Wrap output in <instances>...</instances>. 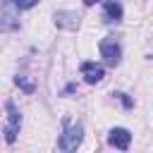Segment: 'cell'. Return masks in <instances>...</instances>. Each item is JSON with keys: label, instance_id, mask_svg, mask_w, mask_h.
Returning <instances> with one entry per match:
<instances>
[{"label": "cell", "instance_id": "obj_1", "mask_svg": "<svg viewBox=\"0 0 153 153\" xmlns=\"http://www.w3.org/2000/svg\"><path fill=\"white\" fill-rule=\"evenodd\" d=\"M5 110H7V122L2 127V134H5V141L7 143H14L17 141V134H19V127H22V112H19V108L12 100L5 103Z\"/></svg>", "mask_w": 153, "mask_h": 153}, {"label": "cell", "instance_id": "obj_2", "mask_svg": "<svg viewBox=\"0 0 153 153\" xmlns=\"http://www.w3.org/2000/svg\"><path fill=\"white\" fill-rule=\"evenodd\" d=\"M81 139H84V127L81 124H72V127H65L57 146H60V151H76L81 146Z\"/></svg>", "mask_w": 153, "mask_h": 153}, {"label": "cell", "instance_id": "obj_3", "mask_svg": "<svg viewBox=\"0 0 153 153\" xmlns=\"http://www.w3.org/2000/svg\"><path fill=\"white\" fill-rule=\"evenodd\" d=\"M19 7L14 5V0H2V14H0V29L2 31H14L19 29Z\"/></svg>", "mask_w": 153, "mask_h": 153}, {"label": "cell", "instance_id": "obj_4", "mask_svg": "<svg viewBox=\"0 0 153 153\" xmlns=\"http://www.w3.org/2000/svg\"><path fill=\"white\" fill-rule=\"evenodd\" d=\"M98 48H100V55L105 57V62H110V65H117V62H120V57H122V45H120L115 38H103Z\"/></svg>", "mask_w": 153, "mask_h": 153}, {"label": "cell", "instance_id": "obj_5", "mask_svg": "<svg viewBox=\"0 0 153 153\" xmlns=\"http://www.w3.org/2000/svg\"><path fill=\"white\" fill-rule=\"evenodd\" d=\"M108 143L115 146V148H120V151H127L129 143H131V134H129V129H124V127H115V129H110V131H108Z\"/></svg>", "mask_w": 153, "mask_h": 153}, {"label": "cell", "instance_id": "obj_6", "mask_svg": "<svg viewBox=\"0 0 153 153\" xmlns=\"http://www.w3.org/2000/svg\"><path fill=\"white\" fill-rule=\"evenodd\" d=\"M55 26L65 29V31H76L79 29V14L69 12V10H60V12H55Z\"/></svg>", "mask_w": 153, "mask_h": 153}, {"label": "cell", "instance_id": "obj_7", "mask_svg": "<svg viewBox=\"0 0 153 153\" xmlns=\"http://www.w3.org/2000/svg\"><path fill=\"white\" fill-rule=\"evenodd\" d=\"M79 69H81V76H84L86 84H98V81H103V76H105L103 65H96V62H81Z\"/></svg>", "mask_w": 153, "mask_h": 153}, {"label": "cell", "instance_id": "obj_8", "mask_svg": "<svg viewBox=\"0 0 153 153\" xmlns=\"http://www.w3.org/2000/svg\"><path fill=\"white\" fill-rule=\"evenodd\" d=\"M103 10H105V14H103L105 22H120L124 14V10L117 0H103Z\"/></svg>", "mask_w": 153, "mask_h": 153}, {"label": "cell", "instance_id": "obj_9", "mask_svg": "<svg viewBox=\"0 0 153 153\" xmlns=\"http://www.w3.org/2000/svg\"><path fill=\"white\" fill-rule=\"evenodd\" d=\"M14 81H17V86H22V88H24L26 93H31V91H33V84H31V81H26L24 76H17Z\"/></svg>", "mask_w": 153, "mask_h": 153}, {"label": "cell", "instance_id": "obj_10", "mask_svg": "<svg viewBox=\"0 0 153 153\" xmlns=\"http://www.w3.org/2000/svg\"><path fill=\"white\" fill-rule=\"evenodd\" d=\"M14 5L19 10H31L33 5H38V0H14Z\"/></svg>", "mask_w": 153, "mask_h": 153}, {"label": "cell", "instance_id": "obj_11", "mask_svg": "<svg viewBox=\"0 0 153 153\" xmlns=\"http://www.w3.org/2000/svg\"><path fill=\"white\" fill-rule=\"evenodd\" d=\"M115 96H117V98L122 100V105H124L127 110H129V108H134V100H131V98H129L127 93H115Z\"/></svg>", "mask_w": 153, "mask_h": 153}, {"label": "cell", "instance_id": "obj_12", "mask_svg": "<svg viewBox=\"0 0 153 153\" xmlns=\"http://www.w3.org/2000/svg\"><path fill=\"white\" fill-rule=\"evenodd\" d=\"M96 2H98V0H84V5H86V7H91V5H96Z\"/></svg>", "mask_w": 153, "mask_h": 153}]
</instances>
